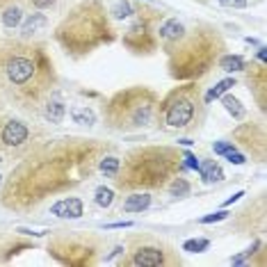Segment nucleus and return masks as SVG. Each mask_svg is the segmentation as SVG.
Segmentation results:
<instances>
[{
    "mask_svg": "<svg viewBox=\"0 0 267 267\" xmlns=\"http://www.w3.org/2000/svg\"><path fill=\"white\" fill-rule=\"evenodd\" d=\"M228 210H219V213H213V215H206V217H201L199 224H213V221H224L228 219Z\"/></svg>",
    "mask_w": 267,
    "mask_h": 267,
    "instance_id": "nucleus-30",
    "label": "nucleus"
},
{
    "mask_svg": "<svg viewBox=\"0 0 267 267\" xmlns=\"http://www.w3.org/2000/svg\"><path fill=\"white\" fill-rule=\"evenodd\" d=\"M110 14H112L114 19H130V16H133V5H130L128 0H119Z\"/></svg>",
    "mask_w": 267,
    "mask_h": 267,
    "instance_id": "nucleus-28",
    "label": "nucleus"
},
{
    "mask_svg": "<svg viewBox=\"0 0 267 267\" xmlns=\"http://www.w3.org/2000/svg\"><path fill=\"white\" fill-rule=\"evenodd\" d=\"M158 100L160 98L153 89L142 87V85L119 89L103 105L107 128H112L117 133H137V130L153 126Z\"/></svg>",
    "mask_w": 267,
    "mask_h": 267,
    "instance_id": "nucleus-6",
    "label": "nucleus"
},
{
    "mask_svg": "<svg viewBox=\"0 0 267 267\" xmlns=\"http://www.w3.org/2000/svg\"><path fill=\"white\" fill-rule=\"evenodd\" d=\"M217 67L226 73H233V71H244L247 69V62L242 55H219L217 60Z\"/></svg>",
    "mask_w": 267,
    "mask_h": 267,
    "instance_id": "nucleus-22",
    "label": "nucleus"
},
{
    "mask_svg": "<svg viewBox=\"0 0 267 267\" xmlns=\"http://www.w3.org/2000/svg\"><path fill=\"white\" fill-rule=\"evenodd\" d=\"M151 206V196L148 192H128V196L123 199V206L121 210L123 213H142Z\"/></svg>",
    "mask_w": 267,
    "mask_h": 267,
    "instance_id": "nucleus-16",
    "label": "nucleus"
},
{
    "mask_svg": "<svg viewBox=\"0 0 267 267\" xmlns=\"http://www.w3.org/2000/svg\"><path fill=\"white\" fill-rule=\"evenodd\" d=\"M242 196H244V192H235V194H233V196H231V199H228V201H226V203H224V208H228V206H233L235 201H238V199H242Z\"/></svg>",
    "mask_w": 267,
    "mask_h": 267,
    "instance_id": "nucleus-35",
    "label": "nucleus"
},
{
    "mask_svg": "<svg viewBox=\"0 0 267 267\" xmlns=\"http://www.w3.org/2000/svg\"><path fill=\"white\" fill-rule=\"evenodd\" d=\"M206 117V105L201 98L196 80L180 82L165 98L158 100L155 123L162 130H194Z\"/></svg>",
    "mask_w": 267,
    "mask_h": 267,
    "instance_id": "nucleus-7",
    "label": "nucleus"
},
{
    "mask_svg": "<svg viewBox=\"0 0 267 267\" xmlns=\"http://www.w3.org/2000/svg\"><path fill=\"white\" fill-rule=\"evenodd\" d=\"M167 190L171 192V196H176V199H180V196H187L190 194V190H192V185H190V180L183 178V176H174V178L167 183Z\"/></svg>",
    "mask_w": 267,
    "mask_h": 267,
    "instance_id": "nucleus-25",
    "label": "nucleus"
},
{
    "mask_svg": "<svg viewBox=\"0 0 267 267\" xmlns=\"http://www.w3.org/2000/svg\"><path fill=\"white\" fill-rule=\"evenodd\" d=\"M183 155V165H185V167H190V169H199V158H196V155L194 153H180Z\"/></svg>",
    "mask_w": 267,
    "mask_h": 267,
    "instance_id": "nucleus-31",
    "label": "nucleus"
},
{
    "mask_svg": "<svg viewBox=\"0 0 267 267\" xmlns=\"http://www.w3.org/2000/svg\"><path fill=\"white\" fill-rule=\"evenodd\" d=\"M133 221H117V224H107L105 228H130Z\"/></svg>",
    "mask_w": 267,
    "mask_h": 267,
    "instance_id": "nucleus-34",
    "label": "nucleus"
},
{
    "mask_svg": "<svg viewBox=\"0 0 267 267\" xmlns=\"http://www.w3.org/2000/svg\"><path fill=\"white\" fill-rule=\"evenodd\" d=\"M0 187H2V176H0Z\"/></svg>",
    "mask_w": 267,
    "mask_h": 267,
    "instance_id": "nucleus-39",
    "label": "nucleus"
},
{
    "mask_svg": "<svg viewBox=\"0 0 267 267\" xmlns=\"http://www.w3.org/2000/svg\"><path fill=\"white\" fill-rule=\"evenodd\" d=\"M224 7H233V9H244L249 5V0H217Z\"/></svg>",
    "mask_w": 267,
    "mask_h": 267,
    "instance_id": "nucleus-32",
    "label": "nucleus"
},
{
    "mask_svg": "<svg viewBox=\"0 0 267 267\" xmlns=\"http://www.w3.org/2000/svg\"><path fill=\"white\" fill-rule=\"evenodd\" d=\"M210 247V240L206 238H201V240H187L183 244V251H190V254H201V251H206Z\"/></svg>",
    "mask_w": 267,
    "mask_h": 267,
    "instance_id": "nucleus-29",
    "label": "nucleus"
},
{
    "mask_svg": "<svg viewBox=\"0 0 267 267\" xmlns=\"http://www.w3.org/2000/svg\"><path fill=\"white\" fill-rule=\"evenodd\" d=\"M203 178V183H219L224 178V169L217 160H203L199 162V169H196Z\"/></svg>",
    "mask_w": 267,
    "mask_h": 267,
    "instance_id": "nucleus-18",
    "label": "nucleus"
},
{
    "mask_svg": "<svg viewBox=\"0 0 267 267\" xmlns=\"http://www.w3.org/2000/svg\"><path fill=\"white\" fill-rule=\"evenodd\" d=\"M162 12L153 7L133 5V16H130V25L123 32V46L135 55H153L160 48L158 39V27L162 23Z\"/></svg>",
    "mask_w": 267,
    "mask_h": 267,
    "instance_id": "nucleus-9",
    "label": "nucleus"
},
{
    "mask_svg": "<svg viewBox=\"0 0 267 267\" xmlns=\"http://www.w3.org/2000/svg\"><path fill=\"white\" fill-rule=\"evenodd\" d=\"M180 256L176 254L174 247L158 238H130L128 244V256L121 261L123 267H171L180 265Z\"/></svg>",
    "mask_w": 267,
    "mask_h": 267,
    "instance_id": "nucleus-10",
    "label": "nucleus"
},
{
    "mask_svg": "<svg viewBox=\"0 0 267 267\" xmlns=\"http://www.w3.org/2000/svg\"><path fill=\"white\" fill-rule=\"evenodd\" d=\"M57 0H32V7L34 9H50Z\"/></svg>",
    "mask_w": 267,
    "mask_h": 267,
    "instance_id": "nucleus-33",
    "label": "nucleus"
},
{
    "mask_svg": "<svg viewBox=\"0 0 267 267\" xmlns=\"http://www.w3.org/2000/svg\"><path fill=\"white\" fill-rule=\"evenodd\" d=\"M107 144L87 137L41 142L9 171L0 187V203L12 213H30L46 199L67 194L96 171Z\"/></svg>",
    "mask_w": 267,
    "mask_h": 267,
    "instance_id": "nucleus-1",
    "label": "nucleus"
},
{
    "mask_svg": "<svg viewBox=\"0 0 267 267\" xmlns=\"http://www.w3.org/2000/svg\"><path fill=\"white\" fill-rule=\"evenodd\" d=\"M23 19H25V9H23V5L16 2V0H12L9 5H5L2 12H0V23H2L7 30L19 27L21 23H23Z\"/></svg>",
    "mask_w": 267,
    "mask_h": 267,
    "instance_id": "nucleus-15",
    "label": "nucleus"
},
{
    "mask_svg": "<svg viewBox=\"0 0 267 267\" xmlns=\"http://www.w3.org/2000/svg\"><path fill=\"white\" fill-rule=\"evenodd\" d=\"M57 87L53 57L41 41H0V94L25 110H37Z\"/></svg>",
    "mask_w": 267,
    "mask_h": 267,
    "instance_id": "nucleus-2",
    "label": "nucleus"
},
{
    "mask_svg": "<svg viewBox=\"0 0 267 267\" xmlns=\"http://www.w3.org/2000/svg\"><path fill=\"white\" fill-rule=\"evenodd\" d=\"M158 39L167 55L169 75L176 82H199L215 69L219 55L226 50L221 32L210 23L185 25L178 19H162Z\"/></svg>",
    "mask_w": 267,
    "mask_h": 267,
    "instance_id": "nucleus-3",
    "label": "nucleus"
},
{
    "mask_svg": "<svg viewBox=\"0 0 267 267\" xmlns=\"http://www.w3.org/2000/svg\"><path fill=\"white\" fill-rule=\"evenodd\" d=\"M183 171L185 165L178 148L151 144V146L130 148L121 158L119 171L112 183L121 192H153V190H165L169 180Z\"/></svg>",
    "mask_w": 267,
    "mask_h": 267,
    "instance_id": "nucleus-5",
    "label": "nucleus"
},
{
    "mask_svg": "<svg viewBox=\"0 0 267 267\" xmlns=\"http://www.w3.org/2000/svg\"><path fill=\"white\" fill-rule=\"evenodd\" d=\"M9 2H12V0H0V12H2V7L9 5Z\"/></svg>",
    "mask_w": 267,
    "mask_h": 267,
    "instance_id": "nucleus-37",
    "label": "nucleus"
},
{
    "mask_svg": "<svg viewBox=\"0 0 267 267\" xmlns=\"http://www.w3.org/2000/svg\"><path fill=\"white\" fill-rule=\"evenodd\" d=\"M46 25H48V19L44 14H32L25 23H21V37H23V39H32L34 34Z\"/></svg>",
    "mask_w": 267,
    "mask_h": 267,
    "instance_id": "nucleus-20",
    "label": "nucleus"
},
{
    "mask_svg": "<svg viewBox=\"0 0 267 267\" xmlns=\"http://www.w3.org/2000/svg\"><path fill=\"white\" fill-rule=\"evenodd\" d=\"M244 71H249V69H244ZM247 82H249V87H251V92H254L256 100H258V107L265 110V96H267V69H265V64L251 69V71L247 73Z\"/></svg>",
    "mask_w": 267,
    "mask_h": 267,
    "instance_id": "nucleus-14",
    "label": "nucleus"
},
{
    "mask_svg": "<svg viewBox=\"0 0 267 267\" xmlns=\"http://www.w3.org/2000/svg\"><path fill=\"white\" fill-rule=\"evenodd\" d=\"M231 87H235V80L233 78H224L221 82H217L210 92H208V96H206V103H210V100H215V98H219L221 94H226Z\"/></svg>",
    "mask_w": 267,
    "mask_h": 267,
    "instance_id": "nucleus-27",
    "label": "nucleus"
},
{
    "mask_svg": "<svg viewBox=\"0 0 267 267\" xmlns=\"http://www.w3.org/2000/svg\"><path fill=\"white\" fill-rule=\"evenodd\" d=\"M258 60H261L263 62V64H265V60H267V50H265V48H258Z\"/></svg>",
    "mask_w": 267,
    "mask_h": 267,
    "instance_id": "nucleus-36",
    "label": "nucleus"
},
{
    "mask_svg": "<svg viewBox=\"0 0 267 267\" xmlns=\"http://www.w3.org/2000/svg\"><path fill=\"white\" fill-rule=\"evenodd\" d=\"M233 140L240 144L247 153H251L256 162L265 160L267 142H265V128L258 123H242L233 130Z\"/></svg>",
    "mask_w": 267,
    "mask_h": 267,
    "instance_id": "nucleus-12",
    "label": "nucleus"
},
{
    "mask_svg": "<svg viewBox=\"0 0 267 267\" xmlns=\"http://www.w3.org/2000/svg\"><path fill=\"white\" fill-rule=\"evenodd\" d=\"M53 39L69 57L80 60L96 48L112 44L117 39V30L103 0H82L55 25Z\"/></svg>",
    "mask_w": 267,
    "mask_h": 267,
    "instance_id": "nucleus-4",
    "label": "nucleus"
},
{
    "mask_svg": "<svg viewBox=\"0 0 267 267\" xmlns=\"http://www.w3.org/2000/svg\"><path fill=\"white\" fill-rule=\"evenodd\" d=\"M50 215L60 217V219H80L85 215V203L78 196H64L50 206Z\"/></svg>",
    "mask_w": 267,
    "mask_h": 267,
    "instance_id": "nucleus-13",
    "label": "nucleus"
},
{
    "mask_svg": "<svg viewBox=\"0 0 267 267\" xmlns=\"http://www.w3.org/2000/svg\"><path fill=\"white\" fill-rule=\"evenodd\" d=\"M44 119L50 121V123H62L64 121V117H67V105L62 103V100H55L48 96L46 100H44Z\"/></svg>",
    "mask_w": 267,
    "mask_h": 267,
    "instance_id": "nucleus-17",
    "label": "nucleus"
},
{
    "mask_svg": "<svg viewBox=\"0 0 267 267\" xmlns=\"http://www.w3.org/2000/svg\"><path fill=\"white\" fill-rule=\"evenodd\" d=\"M215 153L217 155H224L228 162H233V165H244L247 162V158L235 148V144L233 142H215Z\"/></svg>",
    "mask_w": 267,
    "mask_h": 267,
    "instance_id": "nucleus-19",
    "label": "nucleus"
},
{
    "mask_svg": "<svg viewBox=\"0 0 267 267\" xmlns=\"http://www.w3.org/2000/svg\"><path fill=\"white\" fill-rule=\"evenodd\" d=\"M48 256L67 267H89L100 261L103 242L96 235L80 233V231H57L48 240Z\"/></svg>",
    "mask_w": 267,
    "mask_h": 267,
    "instance_id": "nucleus-8",
    "label": "nucleus"
},
{
    "mask_svg": "<svg viewBox=\"0 0 267 267\" xmlns=\"http://www.w3.org/2000/svg\"><path fill=\"white\" fill-rule=\"evenodd\" d=\"M221 105L226 107V112L231 114V117H233L235 121H242L244 119V114H247V110H244V107H242V103L238 98H235L233 94H221Z\"/></svg>",
    "mask_w": 267,
    "mask_h": 267,
    "instance_id": "nucleus-23",
    "label": "nucleus"
},
{
    "mask_svg": "<svg viewBox=\"0 0 267 267\" xmlns=\"http://www.w3.org/2000/svg\"><path fill=\"white\" fill-rule=\"evenodd\" d=\"M34 128L14 117H0V153H16L30 146Z\"/></svg>",
    "mask_w": 267,
    "mask_h": 267,
    "instance_id": "nucleus-11",
    "label": "nucleus"
},
{
    "mask_svg": "<svg viewBox=\"0 0 267 267\" xmlns=\"http://www.w3.org/2000/svg\"><path fill=\"white\" fill-rule=\"evenodd\" d=\"M2 162H5V160H2V153H0V165H2Z\"/></svg>",
    "mask_w": 267,
    "mask_h": 267,
    "instance_id": "nucleus-38",
    "label": "nucleus"
},
{
    "mask_svg": "<svg viewBox=\"0 0 267 267\" xmlns=\"http://www.w3.org/2000/svg\"><path fill=\"white\" fill-rule=\"evenodd\" d=\"M69 117L73 119V123H80V126H94L96 123V114L87 105H73L69 110Z\"/></svg>",
    "mask_w": 267,
    "mask_h": 267,
    "instance_id": "nucleus-21",
    "label": "nucleus"
},
{
    "mask_svg": "<svg viewBox=\"0 0 267 267\" xmlns=\"http://www.w3.org/2000/svg\"><path fill=\"white\" fill-rule=\"evenodd\" d=\"M94 201H96V206L98 208H110L114 203V190H110V187L100 185L98 190H96V196H94Z\"/></svg>",
    "mask_w": 267,
    "mask_h": 267,
    "instance_id": "nucleus-26",
    "label": "nucleus"
},
{
    "mask_svg": "<svg viewBox=\"0 0 267 267\" xmlns=\"http://www.w3.org/2000/svg\"><path fill=\"white\" fill-rule=\"evenodd\" d=\"M119 165H121V158H117V155H103L98 160V171L103 176H107V178H114L117 176V171H119Z\"/></svg>",
    "mask_w": 267,
    "mask_h": 267,
    "instance_id": "nucleus-24",
    "label": "nucleus"
}]
</instances>
